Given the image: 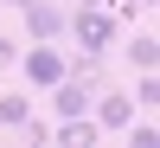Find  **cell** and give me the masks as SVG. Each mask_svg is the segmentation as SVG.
I'll return each mask as SVG.
<instances>
[{
    "label": "cell",
    "instance_id": "obj_4",
    "mask_svg": "<svg viewBox=\"0 0 160 148\" xmlns=\"http://www.w3.org/2000/svg\"><path fill=\"white\" fill-rule=\"evenodd\" d=\"M90 110H96V116H90L96 129H122L128 116H135V97H128V90H109V84H102L96 97H90Z\"/></svg>",
    "mask_w": 160,
    "mask_h": 148
},
{
    "label": "cell",
    "instance_id": "obj_12",
    "mask_svg": "<svg viewBox=\"0 0 160 148\" xmlns=\"http://www.w3.org/2000/svg\"><path fill=\"white\" fill-rule=\"evenodd\" d=\"M0 7H13V13H19V7H32V0H0Z\"/></svg>",
    "mask_w": 160,
    "mask_h": 148
},
{
    "label": "cell",
    "instance_id": "obj_3",
    "mask_svg": "<svg viewBox=\"0 0 160 148\" xmlns=\"http://www.w3.org/2000/svg\"><path fill=\"white\" fill-rule=\"evenodd\" d=\"M64 19H71V7H64V0H32V7H19L26 39H64Z\"/></svg>",
    "mask_w": 160,
    "mask_h": 148
},
{
    "label": "cell",
    "instance_id": "obj_10",
    "mask_svg": "<svg viewBox=\"0 0 160 148\" xmlns=\"http://www.w3.org/2000/svg\"><path fill=\"white\" fill-rule=\"evenodd\" d=\"M128 142H135V148H154V110H141V123H135V116H128Z\"/></svg>",
    "mask_w": 160,
    "mask_h": 148
},
{
    "label": "cell",
    "instance_id": "obj_7",
    "mask_svg": "<svg viewBox=\"0 0 160 148\" xmlns=\"http://www.w3.org/2000/svg\"><path fill=\"white\" fill-rule=\"evenodd\" d=\"M128 64H135V71H154V64H160V39L148 32V26L128 39Z\"/></svg>",
    "mask_w": 160,
    "mask_h": 148
},
{
    "label": "cell",
    "instance_id": "obj_6",
    "mask_svg": "<svg viewBox=\"0 0 160 148\" xmlns=\"http://www.w3.org/2000/svg\"><path fill=\"white\" fill-rule=\"evenodd\" d=\"M26 116H32V97H26V90H0V129H13V135H19Z\"/></svg>",
    "mask_w": 160,
    "mask_h": 148
},
{
    "label": "cell",
    "instance_id": "obj_2",
    "mask_svg": "<svg viewBox=\"0 0 160 148\" xmlns=\"http://www.w3.org/2000/svg\"><path fill=\"white\" fill-rule=\"evenodd\" d=\"M115 32H122V19H115L109 7H71V19H64V39H77L90 58H102V52L115 45Z\"/></svg>",
    "mask_w": 160,
    "mask_h": 148
},
{
    "label": "cell",
    "instance_id": "obj_13",
    "mask_svg": "<svg viewBox=\"0 0 160 148\" xmlns=\"http://www.w3.org/2000/svg\"><path fill=\"white\" fill-rule=\"evenodd\" d=\"M77 7H109V0H77Z\"/></svg>",
    "mask_w": 160,
    "mask_h": 148
},
{
    "label": "cell",
    "instance_id": "obj_1",
    "mask_svg": "<svg viewBox=\"0 0 160 148\" xmlns=\"http://www.w3.org/2000/svg\"><path fill=\"white\" fill-rule=\"evenodd\" d=\"M64 64H71V52H64L58 39H26V45H19V64H13V71H19L32 90H51V84L64 77Z\"/></svg>",
    "mask_w": 160,
    "mask_h": 148
},
{
    "label": "cell",
    "instance_id": "obj_9",
    "mask_svg": "<svg viewBox=\"0 0 160 148\" xmlns=\"http://www.w3.org/2000/svg\"><path fill=\"white\" fill-rule=\"evenodd\" d=\"M154 7H160V0H109V13H115L122 26H135V19H148Z\"/></svg>",
    "mask_w": 160,
    "mask_h": 148
},
{
    "label": "cell",
    "instance_id": "obj_5",
    "mask_svg": "<svg viewBox=\"0 0 160 148\" xmlns=\"http://www.w3.org/2000/svg\"><path fill=\"white\" fill-rule=\"evenodd\" d=\"M96 135L102 129L90 123V110L83 116H58V129H51V142H64V148H96Z\"/></svg>",
    "mask_w": 160,
    "mask_h": 148
},
{
    "label": "cell",
    "instance_id": "obj_11",
    "mask_svg": "<svg viewBox=\"0 0 160 148\" xmlns=\"http://www.w3.org/2000/svg\"><path fill=\"white\" fill-rule=\"evenodd\" d=\"M19 45H26L19 32H0V71H13V64H19Z\"/></svg>",
    "mask_w": 160,
    "mask_h": 148
},
{
    "label": "cell",
    "instance_id": "obj_8",
    "mask_svg": "<svg viewBox=\"0 0 160 148\" xmlns=\"http://www.w3.org/2000/svg\"><path fill=\"white\" fill-rule=\"evenodd\" d=\"M128 97H135V110H160V77L154 71H135V90H128Z\"/></svg>",
    "mask_w": 160,
    "mask_h": 148
}]
</instances>
